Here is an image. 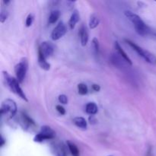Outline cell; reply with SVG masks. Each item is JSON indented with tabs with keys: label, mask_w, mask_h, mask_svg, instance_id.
Returning a JSON list of instances; mask_svg holds the SVG:
<instances>
[{
	"label": "cell",
	"mask_w": 156,
	"mask_h": 156,
	"mask_svg": "<svg viewBox=\"0 0 156 156\" xmlns=\"http://www.w3.org/2000/svg\"><path fill=\"white\" fill-rule=\"evenodd\" d=\"M28 69V61L27 58H22L20 62L15 66V73L16 75V79L19 83H22L24 80Z\"/></svg>",
	"instance_id": "7"
},
{
	"label": "cell",
	"mask_w": 156,
	"mask_h": 156,
	"mask_svg": "<svg viewBox=\"0 0 156 156\" xmlns=\"http://www.w3.org/2000/svg\"><path fill=\"white\" fill-rule=\"evenodd\" d=\"M79 37H80L81 44H82V46L85 47V46H86L87 44H88L89 36H88V28H87V27L84 24H82V25H81L80 29H79Z\"/></svg>",
	"instance_id": "11"
},
{
	"label": "cell",
	"mask_w": 156,
	"mask_h": 156,
	"mask_svg": "<svg viewBox=\"0 0 156 156\" xmlns=\"http://www.w3.org/2000/svg\"><path fill=\"white\" fill-rule=\"evenodd\" d=\"M8 17H9V12H8V11L2 9L1 12H0V21H1V23H4L8 18Z\"/></svg>",
	"instance_id": "23"
},
{
	"label": "cell",
	"mask_w": 156,
	"mask_h": 156,
	"mask_svg": "<svg viewBox=\"0 0 156 156\" xmlns=\"http://www.w3.org/2000/svg\"><path fill=\"white\" fill-rule=\"evenodd\" d=\"M108 156H112V155H108Z\"/></svg>",
	"instance_id": "28"
},
{
	"label": "cell",
	"mask_w": 156,
	"mask_h": 156,
	"mask_svg": "<svg viewBox=\"0 0 156 156\" xmlns=\"http://www.w3.org/2000/svg\"><path fill=\"white\" fill-rule=\"evenodd\" d=\"M100 23V19L99 17L96 14H92L90 17L89 19V27L91 29H94L98 26Z\"/></svg>",
	"instance_id": "17"
},
{
	"label": "cell",
	"mask_w": 156,
	"mask_h": 156,
	"mask_svg": "<svg viewBox=\"0 0 156 156\" xmlns=\"http://www.w3.org/2000/svg\"><path fill=\"white\" fill-rule=\"evenodd\" d=\"M5 144V140L3 138L2 135H1V136H0V147H3Z\"/></svg>",
	"instance_id": "27"
},
{
	"label": "cell",
	"mask_w": 156,
	"mask_h": 156,
	"mask_svg": "<svg viewBox=\"0 0 156 156\" xmlns=\"http://www.w3.org/2000/svg\"><path fill=\"white\" fill-rule=\"evenodd\" d=\"M67 31V28L66 24L62 21L59 22V24L56 26L51 33V38L53 41H57L66 34Z\"/></svg>",
	"instance_id": "9"
},
{
	"label": "cell",
	"mask_w": 156,
	"mask_h": 156,
	"mask_svg": "<svg viewBox=\"0 0 156 156\" xmlns=\"http://www.w3.org/2000/svg\"><path fill=\"white\" fill-rule=\"evenodd\" d=\"M54 50V46L50 41H44V42H43L39 47V48H38V51L41 52V54L46 59H47V58L50 57V56H51L53 54Z\"/></svg>",
	"instance_id": "8"
},
{
	"label": "cell",
	"mask_w": 156,
	"mask_h": 156,
	"mask_svg": "<svg viewBox=\"0 0 156 156\" xmlns=\"http://www.w3.org/2000/svg\"><path fill=\"white\" fill-rule=\"evenodd\" d=\"M67 147L73 156H79V150L77 146L71 141H67Z\"/></svg>",
	"instance_id": "18"
},
{
	"label": "cell",
	"mask_w": 156,
	"mask_h": 156,
	"mask_svg": "<svg viewBox=\"0 0 156 156\" xmlns=\"http://www.w3.org/2000/svg\"><path fill=\"white\" fill-rule=\"evenodd\" d=\"M56 111H57L58 112L61 114V115H65L66 114V110H65V108L62 106V105H56Z\"/></svg>",
	"instance_id": "25"
},
{
	"label": "cell",
	"mask_w": 156,
	"mask_h": 156,
	"mask_svg": "<svg viewBox=\"0 0 156 156\" xmlns=\"http://www.w3.org/2000/svg\"><path fill=\"white\" fill-rule=\"evenodd\" d=\"M52 152L55 156H66V148L62 143H55L52 145Z\"/></svg>",
	"instance_id": "10"
},
{
	"label": "cell",
	"mask_w": 156,
	"mask_h": 156,
	"mask_svg": "<svg viewBox=\"0 0 156 156\" xmlns=\"http://www.w3.org/2000/svg\"><path fill=\"white\" fill-rule=\"evenodd\" d=\"M78 92L81 95H85L88 94V86L85 85V83H79L78 85Z\"/></svg>",
	"instance_id": "21"
},
{
	"label": "cell",
	"mask_w": 156,
	"mask_h": 156,
	"mask_svg": "<svg viewBox=\"0 0 156 156\" xmlns=\"http://www.w3.org/2000/svg\"><path fill=\"white\" fill-rule=\"evenodd\" d=\"M34 15L33 14H29L27 15V18H26V21H25V25L26 27H29L32 25L34 22Z\"/></svg>",
	"instance_id": "22"
},
{
	"label": "cell",
	"mask_w": 156,
	"mask_h": 156,
	"mask_svg": "<svg viewBox=\"0 0 156 156\" xmlns=\"http://www.w3.org/2000/svg\"><path fill=\"white\" fill-rule=\"evenodd\" d=\"M91 48L92 51L95 56H98L99 51H100V45H99V41L98 38L94 37L91 41Z\"/></svg>",
	"instance_id": "20"
},
{
	"label": "cell",
	"mask_w": 156,
	"mask_h": 156,
	"mask_svg": "<svg viewBox=\"0 0 156 156\" xmlns=\"http://www.w3.org/2000/svg\"><path fill=\"white\" fill-rule=\"evenodd\" d=\"M56 136V133L49 126H43L39 133L35 135L34 141L35 143H42L45 140H53Z\"/></svg>",
	"instance_id": "6"
},
{
	"label": "cell",
	"mask_w": 156,
	"mask_h": 156,
	"mask_svg": "<svg viewBox=\"0 0 156 156\" xmlns=\"http://www.w3.org/2000/svg\"><path fill=\"white\" fill-rule=\"evenodd\" d=\"M125 41H126V44L134 50V51L138 53V55L140 56H141L142 58L145 59L147 62L150 64H153V65H155L156 64V56L154 54H152V53H150L148 50H144L143 48L140 47V46L137 45L136 44H135L134 42L131 41L130 40L125 39Z\"/></svg>",
	"instance_id": "4"
},
{
	"label": "cell",
	"mask_w": 156,
	"mask_h": 156,
	"mask_svg": "<svg viewBox=\"0 0 156 156\" xmlns=\"http://www.w3.org/2000/svg\"><path fill=\"white\" fill-rule=\"evenodd\" d=\"M60 16V12L59 10H53L50 12L49 16V24H55Z\"/></svg>",
	"instance_id": "19"
},
{
	"label": "cell",
	"mask_w": 156,
	"mask_h": 156,
	"mask_svg": "<svg viewBox=\"0 0 156 156\" xmlns=\"http://www.w3.org/2000/svg\"><path fill=\"white\" fill-rule=\"evenodd\" d=\"M59 101L62 105H67L68 104V98L65 94H60L59 96Z\"/></svg>",
	"instance_id": "24"
},
{
	"label": "cell",
	"mask_w": 156,
	"mask_h": 156,
	"mask_svg": "<svg viewBox=\"0 0 156 156\" xmlns=\"http://www.w3.org/2000/svg\"><path fill=\"white\" fill-rule=\"evenodd\" d=\"M18 121L21 128L27 132H34L35 129H36L37 125L35 122L25 113H20L18 117Z\"/></svg>",
	"instance_id": "5"
},
{
	"label": "cell",
	"mask_w": 156,
	"mask_h": 156,
	"mask_svg": "<svg viewBox=\"0 0 156 156\" xmlns=\"http://www.w3.org/2000/svg\"><path fill=\"white\" fill-rule=\"evenodd\" d=\"M73 123L76 125L77 127L80 128V129H85L88 126V124H87V121L84 117H77L76 118L73 119Z\"/></svg>",
	"instance_id": "15"
},
{
	"label": "cell",
	"mask_w": 156,
	"mask_h": 156,
	"mask_svg": "<svg viewBox=\"0 0 156 156\" xmlns=\"http://www.w3.org/2000/svg\"><path fill=\"white\" fill-rule=\"evenodd\" d=\"M91 88H92V89L94 91H99L101 90V86L99 85H98V84H93L91 85Z\"/></svg>",
	"instance_id": "26"
},
{
	"label": "cell",
	"mask_w": 156,
	"mask_h": 156,
	"mask_svg": "<svg viewBox=\"0 0 156 156\" xmlns=\"http://www.w3.org/2000/svg\"><path fill=\"white\" fill-rule=\"evenodd\" d=\"M98 106L94 102H89L86 105L85 107V111L87 114H90V115H94L98 113Z\"/></svg>",
	"instance_id": "16"
},
{
	"label": "cell",
	"mask_w": 156,
	"mask_h": 156,
	"mask_svg": "<svg viewBox=\"0 0 156 156\" xmlns=\"http://www.w3.org/2000/svg\"><path fill=\"white\" fill-rule=\"evenodd\" d=\"M18 112V107L15 101L12 99H5L3 101L0 108V114L2 117H5L7 119H12Z\"/></svg>",
	"instance_id": "3"
},
{
	"label": "cell",
	"mask_w": 156,
	"mask_h": 156,
	"mask_svg": "<svg viewBox=\"0 0 156 156\" xmlns=\"http://www.w3.org/2000/svg\"><path fill=\"white\" fill-rule=\"evenodd\" d=\"M124 15L133 23L137 34L142 35V36L148 34V33L149 32V27L138 15L130 12V11H125Z\"/></svg>",
	"instance_id": "2"
},
{
	"label": "cell",
	"mask_w": 156,
	"mask_h": 156,
	"mask_svg": "<svg viewBox=\"0 0 156 156\" xmlns=\"http://www.w3.org/2000/svg\"><path fill=\"white\" fill-rule=\"evenodd\" d=\"M2 76L3 79H4V82L5 86L7 87L12 92L17 94L18 97L21 98L22 99V100H24V101H28V100H27V96H26V94H24L23 90L21 89V88L20 87V83L18 82V80H17L16 79H15V78L12 77V76H10V75L5 71L2 72Z\"/></svg>",
	"instance_id": "1"
},
{
	"label": "cell",
	"mask_w": 156,
	"mask_h": 156,
	"mask_svg": "<svg viewBox=\"0 0 156 156\" xmlns=\"http://www.w3.org/2000/svg\"><path fill=\"white\" fill-rule=\"evenodd\" d=\"M114 47H115L116 50L117 51V53H118V54L120 55V56H121L123 59H124V61H126V62H127V64L132 66L133 65L132 60H131L130 58L128 56V55L126 54V52L123 50V48L121 47V46L120 45V44H119L117 41H116L115 44H114Z\"/></svg>",
	"instance_id": "12"
},
{
	"label": "cell",
	"mask_w": 156,
	"mask_h": 156,
	"mask_svg": "<svg viewBox=\"0 0 156 156\" xmlns=\"http://www.w3.org/2000/svg\"><path fill=\"white\" fill-rule=\"evenodd\" d=\"M79 18H80V15H79V12L77 10L73 11V14H72L71 17H70V19L69 21V28L71 30H73L76 27V24L79 22Z\"/></svg>",
	"instance_id": "13"
},
{
	"label": "cell",
	"mask_w": 156,
	"mask_h": 156,
	"mask_svg": "<svg viewBox=\"0 0 156 156\" xmlns=\"http://www.w3.org/2000/svg\"><path fill=\"white\" fill-rule=\"evenodd\" d=\"M38 64L41 69L48 71L50 69V64L47 61V59L41 54V52L38 51Z\"/></svg>",
	"instance_id": "14"
}]
</instances>
